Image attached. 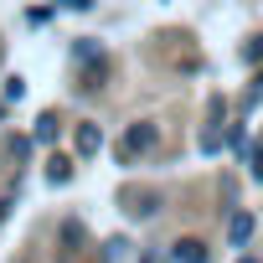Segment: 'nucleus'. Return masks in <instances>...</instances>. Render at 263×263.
I'll use <instances>...</instances> for the list:
<instances>
[{
  "instance_id": "f257e3e1",
  "label": "nucleus",
  "mask_w": 263,
  "mask_h": 263,
  "mask_svg": "<svg viewBox=\"0 0 263 263\" xmlns=\"http://www.w3.org/2000/svg\"><path fill=\"white\" fill-rule=\"evenodd\" d=\"M155 145V124H135L124 135V155H140V150H150Z\"/></svg>"
},
{
  "instance_id": "f03ea898",
  "label": "nucleus",
  "mask_w": 263,
  "mask_h": 263,
  "mask_svg": "<svg viewBox=\"0 0 263 263\" xmlns=\"http://www.w3.org/2000/svg\"><path fill=\"white\" fill-rule=\"evenodd\" d=\"M227 237H232V248H242V242L253 237V217H248V212H232V222H227Z\"/></svg>"
},
{
  "instance_id": "7ed1b4c3",
  "label": "nucleus",
  "mask_w": 263,
  "mask_h": 263,
  "mask_svg": "<svg viewBox=\"0 0 263 263\" xmlns=\"http://www.w3.org/2000/svg\"><path fill=\"white\" fill-rule=\"evenodd\" d=\"M171 253H176V263H206V248H201L196 237H181Z\"/></svg>"
},
{
  "instance_id": "20e7f679",
  "label": "nucleus",
  "mask_w": 263,
  "mask_h": 263,
  "mask_svg": "<svg viewBox=\"0 0 263 263\" xmlns=\"http://www.w3.org/2000/svg\"><path fill=\"white\" fill-rule=\"evenodd\" d=\"M98 145H103V135H98V124H78V150H83V155H93Z\"/></svg>"
},
{
  "instance_id": "39448f33",
  "label": "nucleus",
  "mask_w": 263,
  "mask_h": 263,
  "mask_svg": "<svg viewBox=\"0 0 263 263\" xmlns=\"http://www.w3.org/2000/svg\"><path fill=\"white\" fill-rule=\"evenodd\" d=\"M52 135H57V119L42 114V119H36V140H52Z\"/></svg>"
},
{
  "instance_id": "423d86ee",
  "label": "nucleus",
  "mask_w": 263,
  "mask_h": 263,
  "mask_svg": "<svg viewBox=\"0 0 263 263\" xmlns=\"http://www.w3.org/2000/svg\"><path fill=\"white\" fill-rule=\"evenodd\" d=\"M47 176H52V181H67V176H72V171H67V160H62V155H57V160H52V165H47Z\"/></svg>"
},
{
  "instance_id": "0eeeda50",
  "label": "nucleus",
  "mask_w": 263,
  "mask_h": 263,
  "mask_svg": "<svg viewBox=\"0 0 263 263\" xmlns=\"http://www.w3.org/2000/svg\"><path fill=\"white\" fill-rule=\"evenodd\" d=\"M253 176L263 181V145H258V155H253Z\"/></svg>"
},
{
  "instance_id": "6e6552de",
  "label": "nucleus",
  "mask_w": 263,
  "mask_h": 263,
  "mask_svg": "<svg viewBox=\"0 0 263 263\" xmlns=\"http://www.w3.org/2000/svg\"><path fill=\"white\" fill-rule=\"evenodd\" d=\"M237 263H253V258H237Z\"/></svg>"
}]
</instances>
